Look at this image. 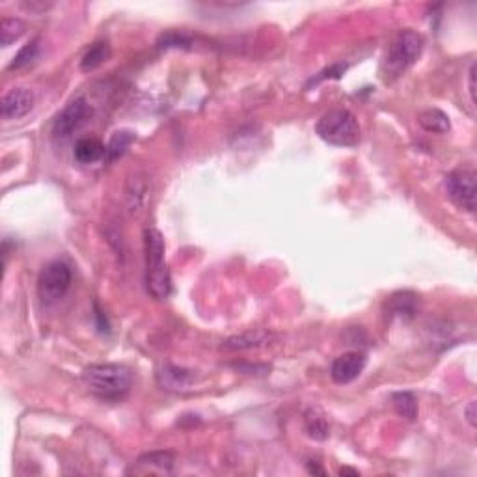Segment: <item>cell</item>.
<instances>
[{
  "label": "cell",
  "instance_id": "obj_1",
  "mask_svg": "<svg viewBox=\"0 0 477 477\" xmlns=\"http://www.w3.org/2000/svg\"><path fill=\"white\" fill-rule=\"evenodd\" d=\"M82 382L99 399L118 401L129 394L133 371L121 363H92L82 371Z\"/></svg>",
  "mask_w": 477,
  "mask_h": 477
},
{
  "label": "cell",
  "instance_id": "obj_2",
  "mask_svg": "<svg viewBox=\"0 0 477 477\" xmlns=\"http://www.w3.org/2000/svg\"><path fill=\"white\" fill-rule=\"evenodd\" d=\"M164 237L155 228L144 229L146 252V289L155 300H166L172 293V278L164 260Z\"/></svg>",
  "mask_w": 477,
  "mask_h": 477
},
{
  "label": "cell",
  "instance_id": "obj_3",
  "mask_svg": "<svg viewBox=\"0 0 477 477\" xmlns=\"http://www.w3.org/2000/svg\"><path fill=\"white\" fill-rule=\"evenodd\" d=\"M423 47H425V39L422 34L414 30H401L397 34L386 51L382 67H380L384 82L396 81L410 65L416 64L417 58L422 56Z\"/></svg>",
  "mask_w": 477,
  "mask_h": 477
},
{
  "label": "cell",
  "instance_id": "obj_4",
  "mask_svg": "<svg viewBox=\"0 0 477 477\" xmlns=\"http://www.w3.org/2000/svg\"><path fill=\"white\" fill-rule=\"evenodd\" d=\"M321 140L337 147H354L362 138L356 116L347 109H334L323 114L315 125Z\"/></svg>",
  "mask_w": 477,
  "mask_h": 477
},
{
  "label": "cell",
  "instance_id": "obj_5",
  "mask_svg": "<svg viewBox=\"0 0 477 477\" xmlns=\"http://www.w3.org/2000/svg\"><path fill=\"white\" fill-rule=\"evenodd\" d=\"M71 282H73V274L67 263L55 260L43 267V271L39 272L38 278V295L39 300L45 306H53L58 300L65 297L69 291Z\"/></svg>",
  "mask_w": 477,
  "mask_h": 477
},
{
  "label": "cell",
  "instance_id": "obj_6",
  "mask_svg": "<svg viewBox=\"0 0 477 477\" xmlns=\"http://www.w3.org/2000/svg\"><path fill=\"white\" fill-rule=\"evenodd\" d=\"M445 192L459 209L476 211V174L472 170H455L445 175Z\"/></svg>",
  "mask_w": 477,
  "mask_h": 477
},
{
  "label": "cell",
  "instance_id": "obj_7",
  "mask_svg": "<svg viewBox=\"0 0 477 477\" xmlns=\"http://www.w3.org/2000/svg\"><path fill=\"white\" fill-rule=\"evenodd\" d=\"M88 116H90V105L86 103V99H73V101L65 105L62 112L53 121V136L60 138V140L69 138L75 130H79L84 125Z\"/></svg>",
  "mask_w": 477,
  "mask_h": 477
},
{
  "label": "cell",
  "instance_id": "obj_8",
  "mask_svg": "<svg viewBox=\"0 0 477 477\" xmlns=\"http://www.w3.org/2000/svg\"><path fill=\"white\" fill-rule=\"evenodd\" d=\"M368 363V358L363 353L351 351V353H343L337 356L330 365V377L336 384H349L354 379L362 375L363 368Z\"/></svg>",
  "mask_w": 477,
  "mask_h": 477
},
{
  "label": "cell",
  "instance_id": "obj_9",
  "mask_svg": "<svg viewBox=\"0 0 477 477\" xmlns=\"http://www.w3.org/2000/svg\"><path fill=\"white\" fill-rule=\"evenodd\" d=\"M34 109V95L27 88H13L0 101L4 119H21Z\"/></svg>",
  "mask_w": 477,
  "mask_h": 477
},
{
  "label": "cell",
  "instance_id": "obj_10",
  "mask_svg": "<svg viewBox=\"0 0 477 477\" xmlns=\"http://www.w3.org/2000/svg\"><path fill=\"white\" fill-rule=\"evenodd\" d=\"M276 340V334L271 330H261V328H255V330H246L241 332L237 336H231L228 340L222 342L224 351H252V349H260L271 345L272 342Z\"/></svg>",
  "mask_w": 477,
  "mask_h": 477
},
{
  "label": "cell",
  "instance_id": "obj_11",
  "mask_svg": "<svg viewBox=\"0 0 477 477\" xmlns=\"http://www.w3.org/2000/svg\"><path fill=\"white\" fill-rule=\"evenodd\" d=\"M157 380L164 390L187 391L196 382V371L164 363L161 369H157Z\"/></svg>",
  "mask_w": 477,
  "mask_h": 477
},
{
  "label": "cell",
  "instance_id": "obj_12",
  "mask_svg": "<svg viewBox=\"0 0 477 477\" xmlns=\"http://www.w3.org/2000/svg\"><path fill=\"white\" fill-rule=\"evenodd\" d=\"M125 200H127V209L130 215H136L146 207L147 200H149V183L144 175L136 174L127 181Z\"/></svg>",
  "mask_w": 477,
  "mask_h": 477
},
{
  "label": "cell",
  "instance_id": "obj_13",
  "mask_svg": "<svg viewBox=\"0 0 477 477\" xmlns=\"http://www.w3.org/2000/svg\"><path fill=\"white\" fill-rule=\"evenodd\" d=\"M107 157V146L98 138L86 136L75 144V159L81 164H92Z\"/></svg>",
  "mask_w": 477,
  "mask_h": 477
},
{
  "label": "cell",
  "instance_id": "obj_14",
  "mask_svg": "<svg viewBox=\"0 0 477 477\" xmlns=\"http://www.w3.org/2000/svg\"><path fill=\"white\" fill-rule=\"evenodd\" d=\"M417 123L423 130L427 133H434V135H444L451 129V121L445 112L440 109H427L419 112L417 116Z\"/></svg>",
  "mask_w": 477,
  "mask_h": 477
},
{
  "label": "cell",
  "instance_id": "obj_15",
  "mask_svg": "<svg viewBox=\"0 0 477 477\" xmlns=\"http://www.w3.org/2000/svg\"><path fill=\"white\" fill-rule=\"evenodd\" d=\"M136 462L142 468L168 473L172 466H174V453H170V451H152V453H144V455L138 457Z\"/></svg>",
  "mask_w": 477,
  "mask_h": 477
},
{
  "label": "cell",
  "instance_id": "obj_16",
  "mask_svg": "<svg viewBox=\"0 0 477 477\" xmlns=\"http://www.w3.org/2000/svg\"><path fill=\"white\" fill-rule=\"evenodd\" d=\"M304 429H306L309 438L314 440H326L328 438V431H330L326 417L319 410H315V408H309L308 412L304 414Z\"/></svg>",
  "mask_w": 477,
  "mask_h": 477
},
{
  "label": "cell",
  "instance_id": "obj_17",
  "mask_svg": "<svg viewBox=\"0 0 477 477\" xmlns=\"http://www.w3.org/2000/svg\"><path fill=\"white\" fill-rule=\"evenodd\" d=\"M110 58V45L107 41H98L86 51V55L81 60L82 71H93L98 69L99 65L105 64Z\"/></svg>",
  "mask_w": 477,
  "mask_h": 477
},
{
  "label": "cell",
  "instance_id": "obj_18",
  "mask_svg": "<svg viewBox=\"0 0 477 477\" xmlns=\"http://www.w3.org/2000/svg\"><path fill=\"white\" fill-rule=\"evenodd\" d=\"M391 405L396 408V412L401 417L414 422L417 417V401L414 394L410 391H397L391 396Z\"/></svg>",
  "mask_w": 477,
  "mask_h": 477
},
{
  "label": "cell",
  "instance_id": "obj_19",
  "mask_svg": "<svg viewBox=\"0 0 477 477\" xmlns=\"http://www.w3.org/2000/svg\"><path fill=\"white\" fill-rule=\"evenodd\" d=\"M135 138L136 135L130 133V130H118V133H114L112 138H110L109 146H107V161H116V159L121 157L129 149L130 144L135 142Z\"/></svg>",
  "mask_w": 477,
  "mask_h": 477
},
{
  "label": "cell",
  "instance_id": "obj_20",
  "mask_svg": "<svg viewBox=\"0 0 477 477\" xmlns=\"http://www.w3.org/2000/svg\"><path fill=\"white\" fill-rule=\"evenodd\" d=\"M157 45L161 49H192V45H196V38L183 30H172L163 34Z\"/></svg>",
  "mask_w": 477,
  "mask_h": 477
},
{
  "label": "cell",
  "instance_id": "obj_21",
  "mask_svg": "<svg viewBox=\"0 0 477 477\" xmlns=\"http://www.w3.org/2000/svg\"><path fill=\"white\" fill-rule=\"evenodd\" d=\"M25 34V22L15 17H4L0 22V43L2 47H10Z\"/></svg>",
  "mask_w": 477,
  "mask_h": 477
},
{
  "label": "cell",
  "instance_id": "obj_22",
  "mask_svg": "<svg viewBox=\"0 0 477 477\" xmlns=\"http://www.w3.org/2000/svg\"><path fill=\"white\" fill-rule=\"evenodd\" d=\"M416 295L408 293H397L390 298V311L399 317H414L416 314Z\"/></svg>",
  "mask_w": 477,
  "mask_h": 477
},
{
  "label": "cell",
  "instance_id": "obj_23",
  "mask_svg": "<svg viewBox=\"0 0 477 477\" xmlns=\"http://www.w3.org/2000/svg\"><path fill=\"white\" fill-rule=\"evenodd\" d=\"M39 55V39H32L30 43H27L25 47H22L19 53H17L15 56H13V60H11V64L8 69H22V67H27V65H30L34 62V60L38 58Z\"/></svg>",
  "mask_w": 477,
  "mask_h": 477
},
{
  "label": "cell",
  "instance_id": "obj_24",
  "mask_svg": "<svg viewBox=\"0 0 477 477\" xmlns=\"http://www.w3.org/2000/svg\"><path fill=\"white\" fill-rule=\"evenodd\" d=\"M347 67L349 64H332L330 67H326V69H323L315 76H311L308 81V84H306V90H309L311 86H317L319 82L326 81V79H328V81H330V79H342L343 73L347 71Z\"/></svg>",
  "mask_w": 477,
  "mask_h": 477
},
{
  "label": "cell",
  "instance_id": "obj_25",
  "mask_svg": "<svg viewBox=\"0 0 477 477\" xmlns=\"http://www.w3.org/2000/svg\"><path fill=\"white\" fill-rule=\"evenodd\" d=\"M468 92H470L472 103H476V64H472L470 73H468Z\"/></svg>",
  "mask_w": 477,
  "mask_h": 477
},
{
  "label": "cell",
  "instance_id": "obj_26",
  "mask_svg": "<svg viewBox=\"0 0 477 477\" xmlns=\"http://www.w3.org/2000/svg\"><path fill=\"white\" fill-rule=\"evenodd\" d=\"M464 416H466V422L470 423V427H476V401L468 403V407L464 408Z\"/></svg>",
  "mask_w": 477,
  "mask_h": 477
},
{
  "label": "cell",
  "instance_id": "obj_27",
  "mask_svg": "<svg viewBox=\"0 0 477 477\" xmlns=\"http://www.w3.org/2000/svg\"><path fill=\"white\" fill-rule=\"evenodd\" d=\"M49 6L51 4H43V2H27V4H22V8H27L30 11H45Z\"/></svg>",
  "mask_w": 477,
  "mask_h": 477
},
{
  "label": "cell",
  "instance_id": "obj_28",
  "mask_svg": "<svg viewBox=\"0 0 477 477\" xmlns=\"http://www.w3.org/2000/svg\"><path fill=\"white\" fill-rule=\"evenodd\" d=\"M308 472L309 473H317V476H325V470H323L319 464H314V461L308 462Z\"/></svg>",
  "mask_w": 477,
  "mask_h": 477
},
{
  "label": "cell",
  "instance_id": "obj_29",
  "mask_svg": "<svg viewBox=\"0 0 477 477\" xmlns=\"http://www.w3.org/2000/svg\"><path fill=\"white\" fill-rule=\"evenodd\" d=\"M340 473H342V476H354V477L358 476L356 470H353V468H347V466L340 468Z\"/></svg>",
  "mask_w": 477,
  "mask_h": 477
}]
</instances>
